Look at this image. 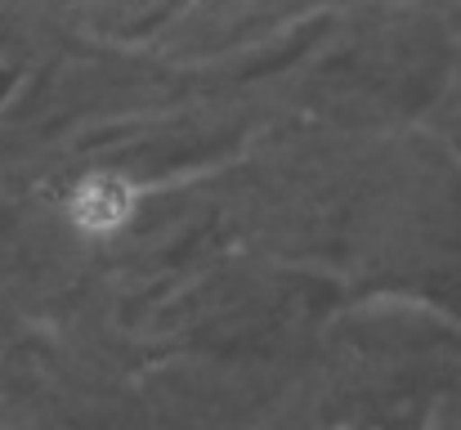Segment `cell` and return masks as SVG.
<instances>
[{
	"label": "cell",
	"instance_id": "6da1fadb",
	"mask_svg": "<svg viewBox=\"0 0 461 430\" xmlns=\"http://www.w3.org/2000/svg\"><path fill=\"white\" fill-rule=\"evenodd\" d=\"M68 211H72V220H77L81 229H90V233H113V229H122V224L131 220L135 193H131V184L117 179V175H90V179L77 184Z\"/></svg>",
	"mask_w": 461,
	"mask_h": 430
}]
</instances>
